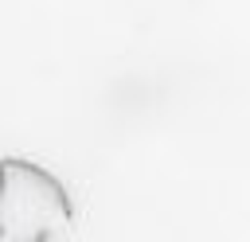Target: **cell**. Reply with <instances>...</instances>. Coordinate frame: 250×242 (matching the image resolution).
I'll list each match as a JSON object with an SVG mask.
<instances>
[{"mask_svg":"<svg viewBox=\"0 0 250 242\" xmlns=\"http://www.w3.org/2000/svg\"><path fill=\"white\" fill-rule=\"evenodd\" d=\"M70 215L59 176L23 156L0 160V242H47L70 226Z\"/></svg>","mask_w":250,"mask_h":242,"instance_id":"obj_1","label":"cell"}]
</instances>
